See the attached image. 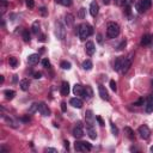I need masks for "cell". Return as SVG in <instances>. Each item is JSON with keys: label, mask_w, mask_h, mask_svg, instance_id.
<instances>
[{"label": "cell", "mask_w": 153, "mask_h": 153, "mask_svg": "<svg viewBox=\"0 0 153 153\" xmlns=\"http://www.w3.org/2000/svg\"><path fill=\"white\" fill-rule=\"evenodd\" d=\"M76 32H78L79 38H80L81 41H84V39H86L87 37H90V36L93 33V29H92V26H91L90 24L84 23V24H81V25L78 26Z\"/></svg>", "instance_id": "1"}, {"label": "cell", "mask_w": 153, "mask_h": 153, "mask_svg": "<svg viewBox=\"0 0 153 153\" xmlns=\"http://www.w3.org/2000/svg\"><path fill=\"white\" fill-rule=\"evenodd\" d=\"M120 35V26L117 23L115 22H110L108 23V27H106V36L108 38H116Z\"/></svg>", "instance_id": "2"}, {"label": "cell", "mask_w": 153, "mask_h": 153, "mask_svg": "<svg viewBox=\"0 0 153 153\" xmlns=\"http://www.w3.org/2000/svg\"><path fill=\"white\" fill-rule=\"evenodd\" d=\"M55 36L60 41L65 39V37H66V27L61 22H56V24H55Z\"/></svg>", "instance_id": "3"}, {"label": "cell", "mask_w": 153, "mask_h": 153, "mask_svg": "<svg viewBox=\"0 0 153 153\" xmlns=\"http://www.w3.org/2000/svg\"><path fill=\"white\" fill-rule=\"evenodd\" d=\"M74 148L76 152H85V151H91L92 146H91V143L85 142V141H75Z\"/></svg>", "instance_id": "4"}, {"label": "cell", "mask_w": 153, "mask_h": 153, "mask_svg": "<svg viewBox=\"0 0 153 153\" xmlns=\"http://www.w3.org/2000/svg\"><path fill=\"white\" fill-rule=\"evenodd\" d=\"M151 5H152V0H141L136 2V10L139 13H143L151 7Z\"/></svg>", "instance_id": "5"}, {"label": "cell", "mask_w": 153, "mask_h": 153, "mask_svg": "<svg viewBox=\"0 0 153 153\" xmlns=\"http://www.w3.org/2000/svg\"><path fill=\"white\" fill-rule=\"evenodd\" d=\"M73 93L75 96H80L82 98H86V93H85V87H82L80 84H75L73 86Z\"/></svg>", "instance_id": "6"}, {"label": "cell", "mask_w": 153, "mask_h": 153, "mask_svg": "<svg viewBox=\"0 0 153 153\" xmlns=\"http://www.w3.org/2000/svg\"><path fill=\"white\" fill-rule=\"evenodd\" d=\"M38 112L42 116H49L50 115V109L45 103H38Z\"/></svg>", "instance_id": "7"}, {"label": "cell", "mask_w": 153, "mask_h": 153, "mask_svg": "<svg viewBox=\"0 0 153 153\" xmlns=\"http://www.w3.org/2000/svg\"><path fill=\"white\" fill-rule=\"evenodd\" d=\"M139 134H140V136L142 139H148L149 135H151V130H149V128L147 126L143 124V126L139 127Z\"/></svg>", "instance_id": "8"}, {"label": "cell", "mask_w": 153, "mask_h": 153, "mask_svg": "<svg viewBox=\"0 0 153 153\" xmlns=\"http://www.w3.org/2000/svg\"><path fill=\"white\" fill-rule=\"evenodd\" d=\"M130 66H131V61H130L129 59H127V57H123V61H122V66H121L120 72H121L122 74L127 73V72H128V69L130 68Z\"/></svg>", "instance_id": "9"}, {"label": "cell", "mask_w": 153, "mask_h": 153, "mask_svg": "<svg viewBox=\"0 0 153 153\" xmlns=\"http://www.w3.org/2000/svg\"><path fill=\"white\" fill-rule=\"evenodd\" d=\"M73 135L75 136V137H81L82 135H84V130H82V123L79 121L78 123H76V126L74 127V129H73Z\"/></svg>", "instance_id": "10"}, {"label": "cell", "mask_w": 153, "mask_h": 153, "mask_svg": "<svg viewBox=\"0 0 153 153\" xmlns=\"http://www.w3.org/2000/svg\"><path fill=\"white\" fill-rule=\"evenodd\" d=\"M94 50H96L94 43H93L92 41H87L86 44H85V51H86V54H87L88 56H91V55L94 54Z\"/></svg>", "instance_id": "11"}, {"label": "cell", "mask_w": 153, "mask_h": 153, "mask_svg": "<svg viewBox=\"0 0 153 153\" xmlns=\"http://www.w3.org/2000/svg\"><path fill=\"white\" fill-rule=\"evenodd\" d=\"M98 93H99V96H100L102 99H104V100H109V99H110L109 93H108L106 88H105L103 85H99V86H98Z\"/></svg>", "instance_id": "12"}, {"label": "cell", "mask_w": 153, "mask_h": 153, "mask_svg": "<svg viewBox=\"0 0 153 153\" xmlns=\"http://www.w3.org/2000/svg\"><path fill=\"white\" fill-rule=\"evenodd\" d=\"M86 131H87L88 136H90L92 140H94V139L97 137V133H96V130H94V128H93V124L86 123Z\"/></svg>", "instance_id": "13"}, {"label": "cell", "mask_w": 153, "mask_h": 153, "mask_svg": "<svg viewBox=\"0 0 153 153\" xmlns=\"http://www.w3.org/2000/svg\"><path fill=\"white\" fill-rule=\"evenodd\" d=\"M152 42H153V35L146 33L141 38V45H149Z\"/></svg>", "instance_id": "14"}, {"label": "cell", "mask_w": 153, "mask_h": 153, "mask_svg": "<svg viewBox=\"0 0 153 153\" xmlns=\"http://www.w3.org/2000/svg\"><path fill=\"white\" fill-rule=\"evenodd\" d=\"M69 104H71L72 106L76 108V109H80V108L82 106V100H81L80 98H78V97H74V98H71Z\"/></svg>", "instance_id": "15"}, {"label": "cell", "mask_w": 153, "mask_h": 153, "mask_svg": "<svg viewBox=\"0 0 153 153\" xmlns=\"http://www.w3.org/2000/svg\"><path fill=\"white\" fill-rule=\"evenodd\" d=\"M98 10H99V6L96 1H92L91 5H90V13L92 17H96L98 14Z\"/></svg>", "instance_id": "16"}, {"label": "cell", "mask_w": 153, "mask_h": 153, "mask_svg": "<svg viewBox=\"0 0 153 153\" xmlns=\"http://www.w3.org/2000/svg\"><path fill=\"white\" fill-rule=\"evenodd\" d=\"M85 118H86V123H90V124H93V123H94L96 117L93 116L92 110H87V111H86V114H85Z\"/></svg>", "instance_id": "17"}, {"label": "cell", "mask_w": 153, "mask_h": 153, "mask_svg": "<svg viewBox=\"0 0 153 153\" xmlns=\"http://www.w3.org/2000/svg\"><path fill=\"white\" fill-rule=\"evenodd\" d=\"M145 111H146L147 114L153 112V96H151V97L148 98V102H147V104H146V106H145Z\"/></svg>", "instance_id": "18"}, {"label": "cell", "mask_w": 153, "mask_h": 153, "mask_svg": "<svg viewBox=\"0 0 153 153\" xmlns=\"http://www.w3.org/2000/svg\"><path fill=\"white\" fill-rule=\"evenodd\" d=\"M38 61H39V55H38V54H31V55H29V57H27V62H29L30 65H36Z\"/></svg>", "instance_id": "19"}, {"label": "cell", "mask_w": 153, "mask_h": 153, "mask_svg": "<svg viewBox=\"0 0 153 153\" xmlns=\"http://www.w3.org/2000/svg\"><path fill=\"white\" fill-rule=\"evenodd\" d=\"M69 93V84L67 81H63L61 84V94L62 96H68Z\"/></svg>", "instance_id": "20"}, {"label": "cell", "mask_w": 153, "mask_h": 153, "mask_svg": "<svg viewBox=\"0 0 153 153\" xmlns=\"http://www.w3.org/2000/svg\"><path fill=\"white\" fill-rule=\"evenodd\" d=\"M65 20H66L67 26H72V25L74 24V17H73V14L67 13V14L65 16Z\"/></svg>", "instance_id": "21"}, {"label": "cell", "mask_w": 153, "mask_h": 153, "mask_svg": "<svg viewBox=\"0 0 153 153\" xmlns=\"http://www.w3.org/2000/svg\"><path fill=\"white\" fill-rule=\"evenodd\" d=\"M19 86H20V88H22L23 91H27L29 87H30V82H29L27 79H23V80H20Z\"/></svg>", "instance_id": "22"}, {"label": "cell", "mask_w": 153, "mask_h": 153, "mask_svg": "<svg viewBox=\"0 0 153 153\" xmlns=\"http://www.w3.org/2000/svg\"><path fill=\"white\" fill-rule=\"evenodd\" d=\"M4 94H5V98H6L7 100H11V99H13V98H14L16 92H14L13 90H6V91L4 92Z\"/></svg>", "instance_id": "23"}, {"label": "cell", "mask_w": 153, "mask_h": 153, "mask_svg": "<svg viewBox=\"0 0 153 153\" xmlns=\"http://www.w3.org/2000/svg\"><path fill=\"white\" fill-rule=\"evenodd\" d=\"M122 61H123V57H117L115 60V63H114V69L115 71H118L121 69V66H122Z\"/></svg>", "instance_id": "24"}, {"label": "cell", "mask_w": 153, "mask_h": 153, "mask_svg": "<svg viewBox=\"0 0 153 153\" xmlns=\"http://www.w3.org/2000/svg\"><path fill=\"white\" fill-rule=\"evenodd\" d=\"M92 67H93V65H92V61L91 60H85L82 62V68L85 71H90V69H92Z\"/></svg>", "instance_id": "25"}, {"label": "cell", "mask_w": 153, "mask_h": 153, "mask_svg": "<svg viewBox=\"0 0 153 153\" xmlns=\"http://www.w3.org/2000/svg\"><path fill=\"white\" fill-rule=\"evenodd\" d=\"M8 63H10L11 67L16 68V67L18 66V60H17L14 56H10V57H8Z\"/></svg>", "instance_id": "26"}, {"label": "cell", "mask_w": 153, "mask_h": 153, "mask_svg": "<svg viewBox=\"0 0 153 153\" xmlns=\"http://www.w3.org/2000/svg\"><path fill=\"white\" fill-rule=\"evenodd\" d=\"M2 117H4V120H5V121L8 123V126H11V127H13V128H17V127H18V126H17V123H16V122H14L12 118H10V117H6L5 115H2Z\"/></svg>", "instance_id": "27"}, {"label": "cell", "mask_w": 153, "mask_h": 153, "mask_svg": "<svg viewBox=\"0 0 153 153\" xmlns=\"http://www.w3.org/2000/svg\"><path fill=\"white\" fill-rule=\"evenodd\" d=\"M32 32L36 33V35L39 32V22L38 20L33 22V24H32Z\"/></svg>", "instance_id": "28"}, {"label": "cell", "mask_w": 153, "mask_h": 153, "mask_svg": "<svg viewBox=\"0 0 153 153\" xmlns=\"http://www.w3.org/2000/svg\"><path fill=\"white\" fill-rule=\"evenodd\" d=\"M22 36H23V39L25 41V42H30V33H29V30H23V32H22Z\"/></svg>", "instance_id": "29"}, {"label": "cell", "mask_w": 153, "mask_h": 153, "mask_svg": "<svg viewBox=\"0 0 153 153\" xmlns=\"http://www.w3.org/2000/svg\"><path fill=\"white\" fill-rule=\"evenodd\" d=\"M55 1L62 6H71L73 2V0H55Z\"/></svg>", "instance_id": "30"}, {"label": "cell", "mask_w": 153, "mask_h": 153, "mask_svg": "<svg viewBox=\"0 0 153 153\" xmlns=\"http://www.w3.org/2000/svg\"><path fill=\"white\" fill-rule=\"evenodd\" d=\"M124 131L127 133V135H128V137H129V139H131V140L134 139V131H133L129 127H126V128H124Z\"/></svg>", "instance_id": "31"}, {"label": "cell", "mask_w": 153, "mask_h": 153, "mask_svg": "<svg viewBox=\"0 0 153 153\" xmlns=\"http://www.w3.org/2000/svg\"><path fill=\"white\" fill-rule=\"evenodd\" d=\"M36 110L38 111V103H33V104L30 106V109H29V114H33V112H36Z\"/></svg>", "instance_id": "32"}, {"label": "cell", "mask_w": 153, "mask_h": 153, "mask_svg": "<svg viewBox=\"0 0 153 153\" xmlns=\"http://www.w3.org/2000/svg\"><path fill=\"white\" fill-rule=\"evenodd\" d=\"M60 67H61L62 69H71V63L67 62V61H62L61 65H60Z\"/></svg>", "instance_id": "33"}, {"label": "cell", "mask_w": 153, "mask_h": 153, "mask_svg": "<svg viewBox=\"0 0 153 153\" xmlns=\"http://www.w3.org/2000/svg\"><path fill=\"white\" fill-rule=\"evenodd\" d=\"M0 2H1V14H4L7 7V0H0Z\"/></svg>", "instance_id": "34"}, {"label": "cell", "mask_w": 153, "mask_h": 153, "mask_svg": "<svg viewBox=\"0 0 153 153\" xmlns=\"http://www.w3.org/2000/svg\"><path fill=\"white\" fill-rule=\"evenodd\" d=\"M110 127H111V131H112V134L116 136V135L118 134V129H117V127H116L112 122H110Z\"/></svg>", "instance_id": "35"}, {"label": "cell", "mask_w": 153, "mask_h": 153, "mask_svg": "<svg viewBox=\"0 0 153 153\" xmlns=\"http://www.w3.org/2000/svg\"><path fill=\"white\" fill-rule=\"evenodd\" d=\"M85 12H86V10H85L84 7H81V8L79 10V13H78V17H79L80 19H84V18H85Z\"/></svg>", "instance_id": "36"}, {"label": "cell", "mask_w": 153, "mask_h": 153, "mask_svg": "<svg viewBox=\"0 0 153 153\" xmlns=\"http://www.w3.org/2000/svg\"><path fill=\"white\" fill-rule=\"evenodd\" d=\"M85 93H86V98L92 97V90H91L90 86H86V87H85Z\"/></svg>", "instance_id": "37"}, {"label": "cell", "mask_w": 153, "mask_h": 153, "mask_svg": "<svg viewBox=\"0 0 153 153\" xmlns=\"http://www.w3.org/2000/svg\"><path fill=\"white\" fill-rule=\"evenodd\" d=\"M26 6L29 8H33L35 7V1L33 0H26Z\"/></svg>", "instance_id": "38"}, {"label": "cell", "mask_w": 153, "mask_h": 153, "mask_svg": "<svg viewBox=\"0 0 153 153\" xmlns=\"http://www.w3.org/2000/svg\"><path fill=\"white\" fill-rule=\"evenodd\" d=\"M110 88H111L112 91H116V90H117V86H116L115 80H110Z\"/></svg>", "instance_id": "39"}, {"label": "cell", "mask_w": 153, "mask_h": 153, "mask_svg": "<svg viewBox=\"0 0 153 153\" xmlns=\"http://www.w3.org/2000/svg\"><path fill=\"white\" fill-rule=\"evenodd\" d=\"M39 13H41V16H43V17H44V16H47V14H48V11H47V8H45V7H41V8H39Z\"/></svg>", "instance_id": "40"}, {"label": "cell", "mask_w": 153, "mask_h": 153, "mask_svg": "<svg viewBox=\"0 0 153 153\" xmlns=\"http://www.w3.org/2000/svg\"><path fill=\"white\" fill-rule=\"evenodd\" d=\"M143 104V98H140V99H137L133 105H136V106H140V105H142Z\"/></svg>", "instance_id": "41"}, {"label": "cell", "mask_w": 153, "mask_h": 153, "mask_svg": "<svg viewBox=\"0 0 153 153\" xmlns=\"http://www.w3.org/2000/svg\"><path fill=\"white\" fill-rule=\"evenodd\" d=\"M42 65H43L44 67H49V66H50V62H49L48 59H44V60H42Z\"/></svg>", "instance_id": "42"}, {"label": "cell", "mask_w": 153, "mask_h": 153, "mask_svg": "<svg viewBox=\"0 0 153 153\" xmlns=\"http://www.w3.org/2000/svg\"><path fill=\"white\" fill-rule=\"evenodd\" d=\"M96 120L98 121V123H99V126H102V127H103V126L105 124V123H104V121L102 120V117H100V116H96Z\"/></svg>", "instance_id": "43"}, {"label": "cell", "mask_w": 153, "mask_h": 153, "mask_svg": "<svg viewBox=\"0 0 153 153\" xmlns=\"http://www.w3.org/2000/svg\"><path fill=\"white\" fill-rule=\"evenodd\" d=\"M32 75H33V78H35V79H39V78L42 76V73H41V72H35Z\"/></svg>", "instance_id": "44"}, {"label": "cell", "mask_w": 153, "mask_h": 153, "mask_svg": "<svg viewBox=\"0 0 153 153\" xmlns=\"http://www.w3.org/2000/svg\"><path fill=\"white\" fill-rule=\"evenodd\" d=\"M97 41H98L99 43H103V39H102V35H100V33L97 35Z\"/></svg>", "instance_id": "45"}, {"label": "cell", "mask_w": 153, "mask_h": 153, "mask_svg": "<svg viewBox=\"0 0 153 153\" xmlns=\"http://www.w3.org/2000/svg\"><path fill=\"white\" fill-rule=\"evenodd\" d=\"M61 110H62L63 112L66 111V103H65V102H62V103H61Z\"/></svg>", "instance_id": "46"}, {"label": "cell", "mask_w": 153, "mask_h": 153, "mask_svg": "<svg viewBox=\"0 0 153 153\" xmlns=\"http://www.w3.org/2000/svg\"><path fill=\"white\" fill-rule=\"evenodd\" d=\"M123 45H126V41H123V42H122V43H121V44H120V45L117 47V50H120V49H122V47H123Z\"/></svg>", "instance_id": "47"}, {"label": "cell", "mask_w": 153, "mask_h": 153, "mask_svg": "<svg viewBox=\"0 0 153 153\" xmlns=\"http://www.w3.org/2000/svg\"><path fill=\"white\" fill-rule=\"evenodd\" d=\"M45 152H56V149L55 148H47Z\"/></svg>", "instance_id": "48"}, {"label": "cell", "mask_w": 153, "mask_h": 153, "mask_svg": "<svg viewBox=\"0 0 153 153\" xmlns=\"http://www.w3.org/2000/svg\"><path fill=\"white\" fill-rule=\"evenodd\" d=\"M124 1H126V0H117V4H118V5H124Z\"/></svg>", "instance_id": "49"}, {"label": "cell", "mask_w": 153, "mask_h": 153, "mask_svg": "<svg viewBox=\"0 0 153 153\" xmlns=\"http://www.w3.org/2000/svg\"><path fill=\"white\" fill-rule=\"evenodd\" d=\"M65 147H66L67 149L69 148V142H68V141H65Z\"/></svg>", "instance_id": "50"}, {"label": "cell", "mask_w": 153, "mask_h": 153, "mask_svg": "<svg viewBox=\"0 0 153 153\" xmlns=\"http://www.w3.org/2000/svg\"><path fill=\"white\" fill-rule=\"evenodd\" d=\"M22 120H23L24 122H27V121H30V117H23Z\"/></svg>", "instance_id": "51"}, {"label": "cell", "mask_w": 153, "mask_h": 153, "mask_svg": "<svg viewBox=\"0 0 153 153\" xmlns=\"http://www.w3.org/2000/svg\"><path fill=\"white\" fill-rule=\"evenodd\" d=\"M44 39H45V36H44V35H42V36H41V38H39V41H42V42H43Z\"/></svg>", "instance_id": "52"}, {"label": "cell", "mask_w": 153, "mask_h": 153, "mask_svg": "<svg viewBox=\"0 0 153 153\" xmlns=\"http://www.w3.org/2000/svg\"><path fill=\"white\" fill-rule=\"evenodd\" d=\"M103 1H104L105 5H109V4H110V0H103Z\"/></svg>", "instance_id": "53"}, {"label": "cell", "mask_w": 153, "mask_h": 153, "mask_svg": "<svg viewBox=\"0 0 153 153\" xmlns=\"http://www.w3.org/2000/svg\"><path fill=\"white\" fill-rule=\"evenodd\" d=\"M149 151H151V152H153V146H151V148H149Z\"/></svg>", "instance_id": "54"}, {"label": "cell", "mask_w": 153, "mask_h": 153, "mask_svg": "<svg viewBox=\"0 0 153 153\" xmlns=\"http://www.w3.org/2000/svg\"><path fill=\"white\" fill-rule=\"evenodd\" d=\"M151 85H152V87H153V80H152V82H151Z\"/></svg>", "instance_id": "55"}]
</instances>
